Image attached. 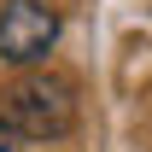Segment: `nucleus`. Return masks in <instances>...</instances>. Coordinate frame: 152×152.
Segmentation results:
<instances>
[{
  "instance_id": "f257e3e1",
  "label": "nucleus",
  "mask_w": 152,
  "mask_h": 152,
  "mask_svg": "<svg viewBox=\"0 0 152 152\" xmlns=\"http://www.w3.org/2000/svg\"><path fill=\"white\" fill-rule=\"evenodd\" d=\"M0 123L18 140H58V134L76 129V88L64 76L29 70L0 88Z\"/></svg>"
},
{
  "instance_id": "7ed1b4c3",
  "label": "nucleus",
  "mask_w": 152,
  "mask_h": 152,
  "mask_svg": "<svg viewBox=\"0 0 152 152\" xmlns=\"http://www.w3.org/2000/svg\"><path fill=\"white\" fill-rule=\"evenodd\" d=\"M0 152H23V140H18L12 129H6V123H0Z\"/></svg>"
},
{
  "instance_id": "f03ea898",
  "label": "nucleus",
  "mask_w": 152,
  "mask_h": 152,
  "mask_svg": "<svg viewBox=\"0 0 152 152\" xmlns=\"http://www.w3.org/2000/svg\"><path fill=\"white\" fill-rule=\"evenodd\" d=\"M53 41H58V12L47 0H6L0 6V58L6 64L29 70L53 53Z\"/></svg>"
}]
</instances>
